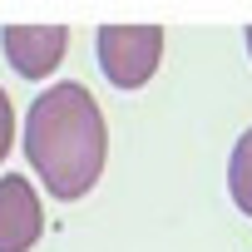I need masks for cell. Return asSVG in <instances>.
<instances>
[{
	"instance_id": "obj_2",
	"label": "cell",
	"mask_w": 252,
	"mask_h": 252,
	"mask_svg": "<svg viewBox=\"0 0 252 252\" xmlns=\"http://www.w3.org/2000/svg\"><path fill=\"white\" fill-rule=\"evenodd\" d=\"M163 60L158 25H104L99 30V69L114 89H144Z\"/></svg>"
},
{
	"instance_id": "obj_6",
	"label": "cell",
	"mask_w": 252,
	"mask_h": 252,
	"mask_svg": "<svg viewBox=\"0 0 252 252\" xmlns=\"http://www.w3.org/2000/svg\"><path fill=\"white\" fill-rule=\"evenodd\" d=\"M10 144H15V109H10V94L0 89V163H5Z\"/></svg>"
},
{
	"instance_id": "obj_1",
	"label": "cell",
	"mask_w": 252,
	"mask_h": 252,
	"mask_svg": "<svg viewBox=\"0 0 252 252\" xmlns=\"http://www.w3.org/2000/svg\"><path fill=\"white\" fill-rule=\"evenodd\" d=\"M25 158L35 163L50 198L74 203L84 198L109 158V129L94 94L79 79L50 84L25 114Z\"/></svg>"
},
{
	"instance_id": "obj_7",
	"label": "cell",
	"mask_w": 252,
	"mask_h": 252,
	"mask_svg": "<svg viewBox=\"0 0 252 252\" xmlns=\"http://www.w3.org/2000/svg\"><path fill=\"white\" fill-rule=\"evenodd\" d=\"M247 55H252V25H247Z\"/></svg>"
},
{
	"instance_id": "obj_4",
	"label": "cell",
	"mask_w": 252,
	"mask_h": 252,
	"mask_svg": "<svg viewBox=\"0 0 252 252\" xmlns=\"http://www.w3.org/2000/svg\"><path fill=\"white\" fill-rule=\"evenodd\" d=\"M0 45H5V60H10L15 74L45 79V74L60 69V60L69 50V30L64 25H5Z\"/></svg>"
},
{
	"instance_id": "obj_3",
	"label": "cell",
	"mask_w": 252,
	"mask_h": 252,
	"mask_svg": "<svg viewBox=\"0 0 252 252\" xmlns=\"http://www.w3.org/2000/svg\"><path fill=\"white\" fill-rule=\"evenodd\" d=\"M45 232L40 193L25 173H0V252H30Z\"/></svg>"
},
{
	"instance_id": "obj_5",
	"label": "cell",
	"mask_w": 252,
	"mask_h": 252,
	"mask_svg": "<svg viewBox=\"0 0 252 252\" xmlns=\"http://www.w3.org/2000/svg\"><path fill=\"white\" fill-rule=\"evenodd\" d=\"M227 193H232V203L252 218V129L237 139V149H232V158H227Z\"/></svg>"
}]
</instances>
